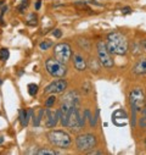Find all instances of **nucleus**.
<instances>
[{
	"label": "nucleus",
	"instance_id": "obj_1",
	"mask_svg": "<svg viewBox=\"0 0 146 155\" xmlns=\"http://www.w3.org/2000/svg\"><path fill=\"white\" fill-rule=\"evenodd\" d=\"M106 48L110 54L124 55L128 51V41L124 34L119 32H112L107 35Z\"/></svg>",
	"mask_w": 146,
	"mask_h": 155
},
{
	"label": "nucleus",
	"instance_id": "obj_2",
	"mask_svg": "<svg viewBox=\"0 0 146 155\" xmlns=\"http://www.w3.org/2000/svg\"><path fill=\"white\" fill-rule=\"evenodd\" d=\"M45 67H46V71L49 72V74H51L52 77H57V78H62L67 73V67H66L65 62H62L57 59H54V58H50L46 60Z\"/></svg>",
	"mask_w": 146,
	"mask_h": 155
},
{
	"label": "nucleus",
	"instance_id": "obj_3",
	"mask_svg": "<svg viewBox=\"0 0 146 155\" xmlns=\"http://www.w3.org/2000/svg\"><path fill=\"white\" fill-rule=\"evenodd\" d=\"M48 138L52 145L59 147V148H63V149L68 148L72 143L69 134L63 132V131H51V132H49Z\"/></svg>",
	"mask_w": 146,
	"mask_h": 155
},
{
	"label": "nucleus",
	"instance_id": "obj_4",
	"mask_svg": "<svg viewBox=\"0 0 146 155\" xmlns=\"http://www.w3.org/2000/svg\"><path fill=\"white\" fill-rule=\"evenodd\" d=\"M76 144H77V149L79 151L85 153V151H89L90 149H94L96 147L97 139H96L95 136L87 133V134H82V136L77 137Z\"/></svg>",
	"mask_w": 146,
	"mask_h": 155
},
{
	"label": "nucleus",
	"instance_id": "obj_5",
	"mask_svg": "<svg viewBox=\"0 0 146 155\" xmlns=\"http://www.w3.org/2000/svg\"><path fill=\"white\" fill-rule=\"evenodd\" d=\"M96 48H97V56H99L100 64L107 68H111L113 66V61L111 55H110V51L106 48V44L103 42H99Z\"/></svg>",
	"mask_w": 146,
	"mask_h": 155
},
{
	"label": "nucleus",
	"instance_id": "obj_6",
	"mask_svg": "<svg viewBox=\"0 0 146 155\" xmlns=\"http://www.w3.org/2000/svg\"><path fill=\"white\" fill-rule=\"evenodd\" d=\"M54 54H55V58L62 62H67L69 61L71 56H72V49L69 47V44L67 43H60L57 45H55L54 48Z\"/></svg>",
	"mask_w": 146,
	"mask_h": 155
},
{
	"label": "nucleus",
	"instance_id": "obj_7",
	"mask_svg": "<svg viewBox=\"0 0 146 155\" xmlns=\"http://www.w3.org/2000/svg\"><path fill=\"white\" fill-rule=\"evenodd\" d=\"M129 100H130V105L133 107L134 111H139L141 110L144 103H145V94L142 92L141 88H135L130 92L129 94Z\"/></svg>",
	"mask_w": 146,
	"mask_h": 155
},
{
	"label": "nucleus",
	"instance_id": "obj_8",
	"mask_svg": "<svg viewBox=\"0 0 146 155\" xmlns=\"http://www.w3.org/2000/svg\"><path fill=\"white\" fill-rule=\"evenodd\" d=\"M84 125V121L82 120L81 115H79V110H78V105H75L72 107L69 116H68V127H71L72 130L79 131Z\"/></svg>",
	"mask_w": 146,
	"mask_h": 155
},
{
	"label": "nucleus",
	"instance_id": "obj_9",
	"mask_svg": "<svg viewBox=\"0 0 146 155\" xmlns=\"http://www.w3.org/2000/svg\"><path fill=\"white\" fill-rule=\"evenodd\" d=\"M66 88H67V82L65 80H57V81L50 83L45 88L44 93L45 94H59V93H62Z\"/></svg>",
	"mask_w": 146,
	"mask_h": 155
},
{
	"label": "nucleus",
	"instance_id": "obj_10",
	"mask_svg": "<svg viewBox=\"0 0 146 155\" xmlns=\"http://www.w3.org/2000/svg\"><path fill=\"white\" fill-rule=\"evenodd\" d=\"M46 117H48L46 126H48L49 128L55 127L56 124H57V119H60V117H59V111H55V110H52V109L49 107V109L46 110Z\"/></svg>",
	"mask_w": 146,
	"mask_h": 155
},
{
	"label": "nucleus",
	"instance_id": "obj_11",
	"mask_svg": "<svg viewBox=\"0 0 146 155\" xmlns=\"http://www.w3.org/2000/svg\"><path fill=\"white\" fill-rule=\"evenodd\" d=\"M73 65H75L76 70H78V71H84L87 68V61L79 54H75V55H73Z\"/></svg>",
	"mask_w": 146,
	"mask_h": 155
},
{
	"label": "nucleus",
	"instance_id": "obj_12",
	"mask_svg": "<svg viewBox=\"0 0 146 155\" xmlns=\"http://www.w3.org/2000/svg\"><path fill=\"white\" fill-rule=\"evenodd\" d=\"M134 73H136V74H145L146 73V59L140 60L134 66Z\"/></svg>",
	"mask_w": 146,
	"mask_h": 155
},
{
	"label": "nucleus",
	"instance_id": "obj_13",
	"mask_svg": "<svg viewBox=\"0 0 146 155\" xmlns=\"http://www.w3.org/2000/svg\"><path fill=\"white\" fill-rule=\"evenodd\" d=\"M10 56V53L6 48H3V49H0V61H6Z\"/></svg>",
	"mask_w": 146,
	"mask_h": 155
},
{
	"label": "nucleus",
	"instance_id": "obj_14",
	"mask_svg": "<svg viewBox=\"0 0 146 155\" xmlns=\"http://www.w3.org/2000/svg\"><path fill=\"white\" fill-rule=\"evenodd\" d=\"M36 92H38V86L34 84V83L28 84V93H29L30 97H34L36 94Z\"/></svg>",
	"mask_w": 146,
	"mask_h": 155
},
{
	"label": "nucleus",
	"instance_id": "obj_15",
	"mask_svg": "<svg viewBox=\"0 0 146 155\" xmlns=\"http://www.w3.org/2000/svg\"><path fill=\"white\" fill-rule=\"evenodd\" d=\"M26 117H27V112L24 110H21L20 111V121H21V125L23 127L26 126Z\"/></svg>",
	"mask_w": 146,
	"mask_h": 155
},
{
	"label": "nucleus",
	"instance_id": "obj_16",
	"mask_svg": "<svg viewBox=\"0 0 146 155\" xmlns=\"http://www.w3.org/2000/svg\"><path fill=\"white\" fill-rule=\"evenodd\" d=\"M55 100H56L55 95H51V97H49V98H48V100L45 101V106H46V107H51V106L55 104Z\"/></svg>",
	"mask_w": 146,
	"mask_h": 155
},
{
	"label": "nucleus",
	"instance_id": "obj_17",
	"mask_svg": "<svg viewBox=\"0 0 146 155\" xmlns=\"http://www.w3.org/2000/svg\"><path fill=\"white\" fill-rule=\"evenodd\" d=\"M51 45H52L51 42H42V43L39 44V48H40L42 50H46V49H49Z\"/></svg>",
	"mask_w": 146,
	"mask_h": 155
},
{
	"label": "nucleus",
	"instance_id": "obj_18",
	"mask_svg": "<svg viewBox=\"0 0 146 155\" xmlns=\"http://www.w3.org/2000/svg\"><path fill=\"white\" fill-rule=\"evenodd\" d=\"M36 154H39V155H43V154H50V155H54V154H56L54 150H49V149H40V150H38L36 151Z\"/></svg>",
	"mask_w": 146,
	"mask_h": 155
},
{
	"label": "nucleus",
	"instance_id": "obj_19",
	"mask_svg": "<svg viewBox=\"0 0 146 155\" xmlns=\"http://www.w3.org/2000/svg\"><path fill=\"white\" fill-rule=\"evenodd\" d=\"M140 125H141L142 127H146V105H145V107H144V116H142V119H141V121H140Z\"/></svg>",
	"mask_w": 146,
	"mask_h": 155
},
{
	"label": "nucleus",
	"instance_id": "obj_20",
	"mask_svg": "<svg viewBox=\"0 0 146 155\" xmlns=\"http://www.w3.org/2000/svg\"><path fill=\"white\" fill-rule=\"evenodd\" d=\"M89 66L90 67H93V66H95V68H96V71L100 68V65L96 62V60L95 59H90V64H89Z\"/></svg>",
	"mask_w": 146,
	"mask_h": 155
},
{
	"label": "nucleus",
	"instance_id": "obj_21",
	"mask_svg": "<svg viewBox=\"0 0 146 155\" xmlns=\"http://www.w3.org/2000/svg\"><path fill=\"white\" fill-rule=\"evenodd\" d=\"M29 25H36V16L34 15V14H30V16H29Z\"/></svg>",
	"mask_w": 146,
	"mask_h": 155
},
{
	"label": "nucleus",
	"instance_id": "obj_22",
	"mask_svg": "<svg viewBox=\"0 0 146 155\" xmlns=\"http://www.w3.org/2000/svg\"><path fill=\"white\" fill-rule=\"evenodd\" d=\"M28 6V0H23V2H22V4H21V6L18 8V10L22 12L23 11V9H26Z\"/></svg>",
	"mask_w": 146,
	"mask_h": 155
},
{
	"label": "nucleus",
	"instance_id": "obj_23",
	"mask_svg": "<svg viewBox=\"0 0 146 155\" xmlns=\"http://www.w3.org/2000/svg\"><path fill=\"white\" fill-rule=\"evenodd\" d=\"M54 35H55L56 38H61L62 33H61V31H60V29H55V31H54Z\"/></svg>",
	"mask_w": 146,
	"mask_h": 155
},
{
	"label": "nucleus",
	"instance_id": "obj_24",
	"mask_svg": "<svg viewBox=\"0 0 146 155\" xmlns=\"http://www.w3.org/2000/svg\"><path fill=\"white\" fill-rule=\"evenodd\" d=\"M40 2H42V0H36V3H35V10H39L40 9Z\"/></svg>",
	"mask_w": 146,
	"mask_h": 155
},
{
	"label": "nucleus",
	"instance_id": "obj_25",
	"mask_svg": "<svg viewBox=\"0 0 146 155\" xmlns=\"http://www.w3.org/2000/svg\"><path fill=\"white\" fill-rule=\"evenodd\" d=\"M130 11H132V10H130L129 8H125V9H123V12H124V14H129Z\"/></svg>",
	"mask_w": 146,
	"mask_h": 155
},
{
	"label": "nucleus",
	"instance_id": "obj_26",
	"mask_svg": "<svg viewBox=\"0 0 146 155\" xmlns=\"http://www.w3.org/2000/svg\"><path fill=\"white\" fill-rule=\"evenodd\" d=\"M89 154L93 155V154H102V153H101V151H94V150H93V151H89Z\"/></svg>",
	"mask_w": 146,
	"mask_h": 155
},
{
	"label": "nucleus",
	"instance_id": "obj_27",
	"mask_svg": "<svg viewBox=\"0 0 146 155\" xmlns=\"http://www.w3.org/2000/svg\"><path fill=\"white\" fill-rule=\"evenodd\" d=\"M142 45H144V48L146 49V39H145V41H142Z\"/></svg>",
	"mask_w": 146,
	"mask_h": 155
},
{
	"label": "nucleus",
	"instance_id": "obj_28",
	"mask_svg": "<svg viewBox=\"0 0 146 155\" xmlns=\"http://www.w3.org/2000/svg\"><path fill=\"white\" fill-rule=\"evenodd\" d=\"M0 143H3V137H0Z\"/></svg>",
	"mask_w": 146,
	"mask_h": 155
},
{
	"label": "nucleus",
	"instance_id": "obj_29",
	"mask_svg": "<svg viewBox=\"0 0 146 155\" xmlns=\"http://www.w3.org/2000/svg\"><path fill=\"white\" fill-rule=\"evenodd\" d=\"M0 84H2V78H0Z\"/></svg>",
	"mask_w": 146,
	"mask_h": 155
},
{
	"label": "nucleus",
	"instance_id": "obj_30",
	"mask_svg": "<svg viewBox=\"0 0 146 155\" xmlns=\"http://www.w3.org/2000/svg\"><path fill=\"white\" fill-rule=\"evenodd\" d=\"M145 145H146V139H145Z\"/></svg>",
	"mask_w": 146,
	"mask_h": 155
}]
</instances>
